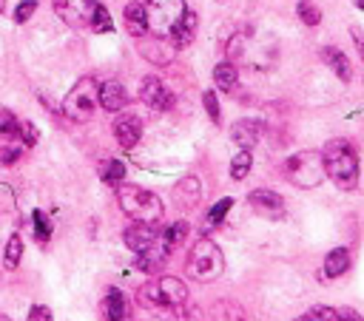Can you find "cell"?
I'll return each instance as SVG.
<instances>
[{
	"mask_svg": "<svg viewBox=\"0 0 364 321\" xmlns=\"http://www.w3.org/2000/svg\"><path fill=\"white\" fill-rule=\"evenodd\" d=\"M125 177V165L120 163V159H106V163L100 165V180L106 185H120Z\"/></svg>",
	"mask_w": 364,
	"mask_h": 321,
	"instance_id": "4316f807",
	"label": "cell"
},
{
	"mask_svg": "<svg viewBox=\"0 0 364 321\" xmlns=\"http://www.w3.org/2000/svg\"><path fill=\"white\" fill-rule=\"evenodd\" d=\"M248 202H251V208H253L259 216H265V219H282V216H284V199H282L276 191L256 188V191H251Z\"/></svg>",
	"mask_w": 364,
	"mask_h": 321,
	"instance_id": "8fae6325",
	"label": "cell"
},
{
	"mask_svg": "<svg viewBox=\"0 0 364 321\" xmlns=\"http://www.w3.org/2000/svg\"><path fill=\"white\" fill-rule=\"evenodd\" d=\"M154 290H157V310L163 307H180L188 301V287L174 279V276H163V279H154Z\"/></svg>",
	"mask_w": 364,
	"mask_h": 321,
	"instance_id": "9c48e42d",
	"label": "cell"
},
{
	"mask_svg": "<svg viewBox=\"0 0 364 321\" xmlns=\"http://www.w3.org/2000/svg\"><path fill=\"white\" fill-rule=\"evenodd\" d=\"M139 100L154 108V111H168L174 106V94L168 92V86L163 83L160 77H145L139 86Z\"/></svg>",
	"mask_w": 364,
	"mask_h": 321,
	"instance_id": "ba28073f",
	"label": "cell"
},
{
	"mask_svg": "<svg viewBox=\"0 0 364 321\" xmlns=\"http://www.w3.org/2000/svg\"><path fill=\"white\" fill-rule=\"evenodd\" d=\"M333 321H364V318L353 307H339V310H333Z\"/></svg>",
	"mask_w": 364,
	"mask_h": 321,
	"instance_id": "ab89813d",
	"label": "cell"
},
{
	"mask_svg": "<svg viewBox=\"0 0 364 321\" xmlns=\"http://www.w3.org/2000/svg\"><path fill=\"white\" fill-rule=\"evenodd\" d=\"M125 103H128V94H125L123 83H117V80H108V83L97 86V106H103L106 111L117 114V111L125 108Z\"/></svg>",
	"mask_w": 364,
	"mask_h": 321,
	"instance_id": "4fadbf2b",
	"label": "cell"
},
{
	"mask_svg": "<svg viewBox=\"0 0 364 321\" xmlns=\"http://www.w3.org/2000/svg\"><path fill=\"white\" fill-rule=\"evenodd\" d=\"M296 15L302 18L305 26H319V23H322V9L313 4V0H299Z\"/></svg>",
	"mask_w": 364,
	"mask_h": 321,
	"instance_id": "f1b7e54d",
	"label": "cell"
},
{
	"mask_svg": "<svg viewBox=\"0 0 364 321\" xmlns=\"http://www.w3.org/2000/svg\"><path fill=\"white\" fill-rule=\"evenodd\" d=\"M202 106H205L208 117H211L216 125L222 122V114H220V100H216V94H213V92H205V94H202Z\"/></svg>",
	"mask_w": 364,
	"mask_h": 321,
	"instance_id": "e575fe53",
	"label": "cell"
},
{
	"mask_svg": "<svg viewBox=\"0 0 364 321\" xmlns=\"http://www.w3.org/2000/svg\"><path fill=\"white\" fill-rule=\"evenodd\" d=\"M174 196L180 202V208H194L196 199H199V182L194 177H185L177 188H174Z\"/></svg>",
	"mask_w": 364,
	"mask_h": 321,
	"instance_id": "484cf974",
	"label": "cell"
},
{
	"mask_svg": "<svg viewBox=\"0 0 364 321\" xmlns=\"http://www.w3.org/2000/svg\"><path fill=\"white\" fill-rule=\"evenodd\" d=\"M350 251L347 248H336V251H330L327 253V259H325V268H322V276L325 279H339L341 273H347V268H350Z\"/></svg>",
	"mask_w": 364,
	"mask_h": 321,
	"instance_id": "ffe728a7",
	"label": "cell"
},
{
	"mask_svg": "<svg viewBox=\"0 0 364 321\" xmlns=\"http://www.w3.org/2000/svg\"><path fill=\"white\" fill-rule=\"evenodd\" d=\"M6 9V4H4V0H0V12H4Z\"/></svg>",
	"mask_w": 364,
	"mask_h": 321,
	"instance_id": "7bdbcfd3",
	"label": "cell"
},
{
	"mask_svg": "<svg viewBox=\"0 0 364 321\" xmlns=\"http://www.w3.org/2000/svg\"><path fill=\"white\" fill-rule=\"evenodd\" d=\"M18 117L9 111V108H0V134H6V137H15V131H18Z\"/></svg>",
	"mask_w": 364,
	"mask_h": 321,
	"instance_id": "d590c367",
	"label": "cell"
},
{
	"mask_svg": "<svg viewBox=\"0 0 364 321\" xmlns=\"http://www.w3.org/2000/svg\"><path fill=\"white\" fill-rule=\"evenodd\" d=\"M26 321H54V318H51V310H49V307H43V304H34V307L29 310Z\"/></svg>",
	"mask_w": 364,
	"mask_h": 321,
	"instance_id": "f35d334b",
	"label": "cell"
},
{
	"mask_svg": "<svg viewBox=\"0 0 364 321\" xmlns=\"http://www.w3.org/2000/svg\"><path fill=\"white\" fill-rule=\"evenodd\" d=\"M168 259V251L163 248V242H154L151 248H145V251H137L134 256V268L142 270V273H160V268L165 265Z\"/></svg>",
	"mask_w": 364,
	"mask_h": 321,
	"instance_id": "9a60e30c",
	"label": "cell"
},
{
	"mask_svg": "<svg viewBox=\"0 0 364 321\" xmlns=\"http://www.w3.org/2000/svg\"><path fill=\"white\" fill-rule=\"evenodd\" d=\"M20 259H23V239L15 233V236L9 239V245H6V256H4V262H6V268H9V270H15V268L20 265Z\"/></svg>",
	"mask_w": 364,
	"mask_h": 321,
	"instance_id": "f546056e",
	"label": "cell"
},
{
	"mask_svg": "<svg viewBox=\"0 0 364 321\" xmlns=\"http://www.w3.org/2000/svg\"><path fill=\"white\" fill-rule=\"evenodd\" d=\"M222 270H225V256H222L220 245H213L211 239H199L188 253L185 273L194 282H213L222 276Z\"/></svg>",
	"mask_w": 364,
	"mask_h": 321,
	"instance_id": "3957f363",
	"label": "cell"
},
{
	"mask_svg": "<svg viewBox=\"0 0 364 321\" xmlns=\"http://www.w3.org/2000/svg\"><path fill=\"white\" fill-rule=\"evenodd\" d=\"M211 321H245V310L239 301L234 298H220V301H213L211 307Z\"/></svg>",
	"mask_w": 364,
	"mask_h": 321,
	"instance_id": "d6986e66",
	"label": "cell"
},
{
	"mask_svg": "<svg viewBox=\"0 0 364 321\" xmlns=\"http://www.w3.org/2000/svg\"><path fill=\"white\" fill-rule=\"evenodd\" d=\"M157 321H205V313L199 307H163V313L157 315Z\"/></svg>",
	"mask_w": 364,
	"mask_h": 321,
	"instance_id": "d4e9b609",
	"label": "cell"
},
{
	"mask_svg": "<svg viewBox=\"0 0 364 321\" xmlns=\"http://www.w3.org/2000/svg\"><path fill=\"white\" fill-rule=\"evenodd\" d=\"M123 20H125L128 34H134V37H145V34H149V20H145V4H128L125 12H123Z\"/></svg>",
	"mask_w": 364,
	"mask_h": 321,
	"instance_id": "ac0fdd59",
	"label": "cell"
},
{
	"mask_svg": "<svg viewBox=\"0 0 364 321\" xmlns=\"http://www.w3.org/2000/svg\"><path fill=\"white\" fill-rule=\"evenodd\" d=\"M231 208H234V199H231V196L216 202V205L208 210V227H216V225H220V222L228 216V210H231Z\"/></svg>",
	"mask_w": 364,
	"mask_h": 321,
	"instance_id": "4dcf8cb0",
	"label": "cell"
},
{
	"mask_svg": "<svg viewBox=\"0 0 364 321\" xmlns=\"http://www.w3.org/2000/svg\"><path fill=\"white\" fill-rule=\"evenodd\" d=\"M100 315L103 321H131V304L120 290H108L100 301Z\"/></svg>",
	"mask_w": 364,
	"mask_h": 321,
	"instance_id": "7c38bea8",
	"label": "cell"
},
{
	"mask_svg": "<svg viewBox=\"0 0 364 321\" xmlns=\"http://www.w3.org/2000/svg\"><path fill=\"white\" fill-rule=\"evenodd\" d=\"M114 137L120 142V148H134L142 137V120L134 117V114H123L117 122H114Z\"/></svg>",
	"mask_w": 364,
	"mask_h": 321,
	"instance_id": "5bb4252c",
	"label": "cell"
},
{
	"mask_svg": "<svg viewBox=\"0 0 364 321\" xmlns=\"http://www.w3.org/2000/svg\"><path fill=\"white\" fill-rule=\"evenodd\" d=\"M15 137H20V142L23 145H34L37 142V128L32 125V122H18V131H15Z\"/></svg>",
	"mask_w": 364,
	"mask_h": 321,
	"instance_id": "8d00e7d4",
	"label": "cell"
},
{
	"mask_svg": "<svg viewBox=\"0 0 364 321\" xmlns=\"http://www.w3.org/2000/svg\"><path fill=\"white\" fill-rule=\"evenodd\" d=\"M97 111V83L94 77H83L75 83L63 100V114L71 120V122H89Z\"/></svg>",
	"mask_w": 364,
	"mask_h": 321,
	"instance_id": "277c9868",
	"label": "cell"
},
{
	"mask_svg": "<svg viewBox=\"0 0 364 321\" xmlns=\"http://www.w3.org/2000/svg\"><path fill=\"white\" fill-rule=\"evenodd\" d=\"M284 174L296 188H316L325 180V165H322V153L319 151H302L294 153L284 163Z\"/></svg>",
	"mask_w": 364,
	"mask_h": 321,
	"instance_id": "5b68a950",
	"label": "cell"
},
{
	"mask_svg": "<svg viewBox=\"0 0 364 321\" xmlns=\"http://www.w3.org/2000/svg\"><path fill=\"white\" fill-rule=\"evenodd\" d=\"M89 29H92V32H97V34H106V32H111V29H114V23H111V18H108L106 6H100V4H97V9H94V18H92Z\"/></svg>",
	"mask_w": 364,
	"mask_h": 321,
	"instance_id": "1f68e13d",
	"label": "cell"
},
{
	"mask_svg": "<svg viewBox=\"0 0 364 321\" xmlns=\"http://www.w3.org/2000/svg\"><path fill=\"white\" fill-rule=\"evenodd\" d=\"M0 321H12V318H9V315H4V313H0Z\"/></svg>",
	"mask_w": 364,
	"mask_h": 321,
	"instance_id": "b9f144b4",
	"label": "cell"
},
{
	"mask_svg": "<svg viewBox=\"0 0 364 321\" xmlns=\"http://www.w3.org/2000/svg\"><path fill=\"white\" fill-rule=\"evenodd\" d=\"M142 54L149 57L151 63H160V65H165V63H171L174 60V54H177V49L165 40V37H154L151 43H145L142 46Z\"/></svg>",
	"mask_w": 364,
	"mask_h": 321,
	"instance_id": "44dd1931",
	"label": "cell"
},
{
	"mask_svg": "<svg viewBox=\"0 0 364 321\" xmlns=\"http://www.w3.org/2000/svg\"><path fill=\"white\" fill-rule=\"evenodd\" d=\"M251 165H253V156H251V151H239L237 156H234V163H231V177L237 180V182H242L248 174H251Z\"/></svg>",
	"mask_w": 364,
	"mask_h": 321,
	"instance_id": "83f0119b",
	"label": "cell"
},
{
	"mask_svg": "<svg viewBox=\"0 0 364 321\" xmlns=\"http://www.w3.org/2000/svg\"><path fill=\"white\" fill-rule=\"evenodd\" d=\"M34 233H37L40 242H49L51 239V222H49V216L43 210H34Z\"/></svg>",
	"mask_w": 364,
	"mask_h": 321,
	"instance_id": "836d02e7",
	"label": "cell"
},
{
	"mask_svg": "<svg viewBox=\"0 0 364 321\" xmlns=\"http://www.w3.org/2000/svg\"><path fill=\"white\" fill-rule=\"evenodd\" d=\"M125 245L137 253V251H145V248H151L154 242H160V225L157 222H134L125 233Z\"/></svg>",
	"mask_w": 364,
	"mask_h": 321,
	"instance_id": "30bf717a",
	"label": "cell"
},
{
	"mask_svg": "<svg viewBox=\"0 0 364 321\" xmlns=\"http://www.w3.org/2000/svg\"><path fill=\"white\" fill-rule=\"evenodd\" d=\"M94 9H97V0H54L57 18L75 29H86L94 18Z\"/></svg>",
	"mask_w": 364,
	"mask_h": 321,
	"instance_id": "52a82bcc",
	"label": "cell"
},
{
	"mask_svg": "<svg viewBox=\"0 0 364 321\" xmlns=\"http://www.w3.org/2000/svg\"><path fill=\"white\" fill-rule=\"evenodd\" d=\"M185 12H188L185 0H149V4H145L149 32H154V37H168Z\"/></svg>",
	"mask_w": 364,
	"mask_h": 321,
	"instance_id": "8992f818",
	"label": "cell"
},
{
	"mask_svg": "<svg viewBox=\"0 0 364 321\" xmlns=\"http://www.w3.org/2000/svg\"><path fill=\"white\" fill-rule=\"evenodd\" d=\"M37 9V0H23V4L15 9V23H26Z\"/></svg>",
	"mask_w": 364,
	"mask_h": 321,
	"instance_id": "74e56055",
	"label": "cell"
},
{
	"mask_svg": "<svg viewBox=\"0 0 364 321\" xmlns=\"http://www.w3.org/2000/svg\"><path fill=\"white\" fill-rule=\"evenodd\" d=\"M194 37H196V15H194V12H185V15L180 18V23L171 29L168 40H171L174 49H185V46L194 43Z\"/></svg>",
	"mask_w": 364,
	"mask_h": 321,
	"instance_id": "e0dca14e",
	"label": "cell"
},
{
	"mask_svg": "<svg viewBox=\"0 0 364 321\" xmlns=\"http://www.w3.org/2000/svg\"><path fill=\"white\" fill-rule=\"evenodd\" d=\"M259 137H262V122H259V120H239V122H234V128H231V139H234L239 148H245V151H251V148L259 142Z\"/></svg>",
	"mask_w": 364,
	"mask_h": 321,
	"instance_id": "2e32d148",
	"label": "cell"
},
{
	"mask_svg": "<svg viewBox=\"0 0 364 321\" xmlns=\"http://www.w3.org/2000/svg\"><path fill=\"white\" fill-rule=\"evenodd\" d=\"M322 165H325V177H330L341 191H353L358 185V159L350 142L344 139L327 142L322 151Z\"/></svg>",
	"mask_w": 364,
	"mask_h": 321,
	"instance_id": "6da1fadb",
	"label": "cell"
},
{
	"mask_svg": "<svg viewBox=\"0 0 364 321\" xmlns=\"http://www.w3.org/2000/svg\"><path fill=\"white\" fill-rule=\"evenodd\" d=\"M20 148H4V151H0V165H15L18 163V159H20Z\"/></svg>",
	"mask_w": 364,
	"mask_h": 321,
	"instance_id": "60d3db41",
	"label": "cell"
},
{
	"mask_svg": "<svg viewBox=\"0 0 364 321\" xmlns=\"http://www.w3.org/2000/svg\"><path fill=\"white\" fill-rule=\"evenodd\" d=\"M185 236H188V222H174V225H168V227H163L160 230V242H163V248L171 253V251H177L182 242H185Z\"/></svg>",
	"mask_w": 364,
	"mask_h": 321,
	"instance_id": "603a6c76",
	"label": "cell"
},
{
	"mask_svg": "<svg viewBox=\"0 0 364 321\" xmlns=\"http://www.w3.org/2000/svg\"><path fill=\"white\" fill-rule=\"evenodd\" d=\"M296 321H333V307H327V304H316V307L305 310Z\"/></svg>",
	"mask_w": 364,
	"mask_h": 321,
	"instance_id": "d6a6232c",
	"label": "cell"
},
{
	"mask_svg": "<svg viewBox=\"0 0 364 321\" xmlns=\"http://www.w3.org/2000/svg\"><path fill=\"white\" fill-rule=\"evenodd\" d=\"M213 83H216V89H222V92L237 89V83H239V71H237V65H234L231 60H222L220 65L213 68Z\"/></svg>",
	"mask_w": 364,
	"mask_h": 321,
	"instance_id": "7402d4cb",
	"label": "cell"
},
{
	"mask_svg": "<svg viewBox=\"0 0 364 321\" xmlns=\"http://www.w3.org/2000/svg\"><path fill=\"white\" fill-rule=\"evenodd\" d=\"M322 60L333 68V74H336L339 80H344V83L353 77V71H350V60H347L339 49H330V46H327V49H322Z\"/></svg>",
	"mask_w": 364,
	"mask_h": 321,
	"instance_id": "cb8c5ba5",
	"label": "cell"
},
{
	"mask_svg": "<svg viewBox=\"0 0 364 321\" xmlns=\"http://www.w3.org/2000/svg\"><path fill=\"white\" fill-rule=\"evenodd\" d=\"M117 202L131 222H157L160 225V219L165 213L160 196L139 188V185H123L120 182L117 185Z\"/></svg>",
	"mask_w": 364,
	"mask_h": 321,
	"instance_id": "7a4b0ae2",
	"label": "cell"
}]
</instances>
